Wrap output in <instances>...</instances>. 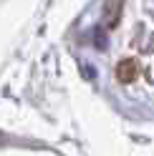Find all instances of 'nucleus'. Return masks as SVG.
<instances>
[{
    "label": "nucleus",
    "mask_w": 154,
    "mask_h": 156,
    "mask_svg": "<svg viewBox=\"0 0 154 156\" xmlns=\"http://www.w3.org/2000/svg\"><path fill=\"white\" fill-rule=\"evenodd\" d=\"M121 8H124V0H104L101 18H104V25H106V28H116L119 25Z\"/></svg>",
    "instance_id": "obj_1"
},
{
    "label": "nucleus",
    "mask_w": 154,
    "mask_h": 156,
    "mask_svg": "<svg viewBox=\"0 0 154 156\" xmlns=\"http://www.w3.org/2000/svg\"><path fill=\"white\" fill-rule=\"evenodd\" d=\"M137 76H139V66H137V61H121V63L116 66V78H119L121 83H131Z\"/></svg>",
    "instance_id": "obj_2"
}]
</instances>
